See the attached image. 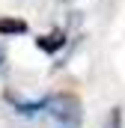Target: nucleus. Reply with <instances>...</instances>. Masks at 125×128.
<instances>
[{"label": "nucleus", "mask_w": 125, "mask_h": 128, "mask_svg": "<svg viewBox=\"0 0 125 128\" xmlns=\"http://www.w3.org/2000/svg\"><path fill=\"white\" fill-rule=\"evenodd\" d=\"M27 30V24L21 21V18H0V33L3 36H12V33H24Z\"/></svg>", "instance_id": "3"}, {"label": "nucleus", "mask_w": 125, "mask_h": 128, "mask_svg": "<svg viewBox=\"0 0 125 128\" xmlns=\"http://www.w3.org/2000/svg\"><path fill=\"white\" fill-rule=\"evenodd\" d=\"M42 51H48V54H54V51H60L62 45H66V36H62L60 30H54V33H48V36H42L39 42H36Z\"/></svg>", "instance_id": "2"}, {"label": "nucleus", "mask_w": 125, "mask_h": 128, "mask_svg": "<svg viewBox=\"0 0 125 128\" xmlns=\"http://www.w3.org/2000/svg\"><path fill=\"white\" fill-rule=\"evenodd\" d=\"M48 110H51V116H57L62 125L74 128L80 122V104H78V98L74 96H57L48 101Z\"/></svg>", "instance_id": "1"}, {"label": "nucleus", "mask_w": 125, "mask_h": 128, "mask_svg": "<svg viewBox=\"0 0 125 128\" xmlns=\"http://www.w3.org/2000/svg\"><path fill=\"white\" fill-rule=\"evenodd\" d=\"M0 60H3V51H0Z\"/></svg>", "instance_id": "4"}]
</instances>
